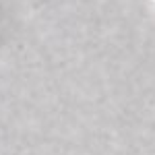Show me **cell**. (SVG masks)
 <instances>
[]
</instances>
